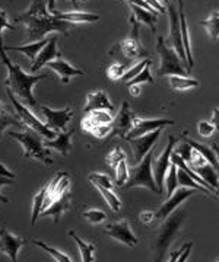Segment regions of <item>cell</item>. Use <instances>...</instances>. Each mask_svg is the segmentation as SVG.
I'll use <instances>...</instances> for the list:
<instances>
[{
	"mask_svg": "<svg viewBox=\"0 0 219 262\" xmlns=\"http://www.w3.org/2000/svg\"><path fill=\"white\" fill-rule=\"evenodd\" d=\"M16 24H24L27 27V41L38 42L50 32H58L69 35L72 25L54 18L47 9V2L32 0L27 12L18 15L13 19Z\"/></svg>",
	"mask_w": 219,
	"mask_h": 262,
	"instance_id": "obj_1",
	"label": "cell"
},
{
	"mask_svg": "<svg viewBox=\"0 0 219 262\" xmlns=\"http://www.w3.org/2000/svg\"><path fill=\"white\" fill-rule=\"evenodd\" d=\"M0 60H2V63L5 64L6 70H8V76H6V80H5V84L8 86V89L12 94L18 95L21 101L27 103L32 111L39 110V103L34 98L32 88H34V84H37L39 80L46 79L47 76L27 75L21 69L19 64H15L8 57L6 51H5V46H3V39L0 41Z\"/></svg>",
	"mask_w": 219,
	"mask_h": 262,
	"instance_id": "obj_2",
	"label": "cell"
},
{
	"mask_svg": "<svg viewBox=\"0 0 219 262\" xmlns=\"http://www.w3.org/2000/svg\"><path fill=\"white\" fill-rule=\"evenodd\" d=\"M9 136L10 139H15V140L21 143V146L24 149V158L39 160L44 165H53L50 150L44 147L41 136L37 134L35 131L25 130L22 133L12 131V133H9Z\"/></svg>",
	"mask_w": 219,
	"mask_h": 262,
	"instance_id": "obj_3",
	"label": "cell"
},
{
	"mask_svg": "<svg viewBox=\"0 0 219 262\" xmlns=\"http://www.w3.org/2000/svg\"><path fill=\"white\" fill-rule=\"evenodd\" d=\"M152 150L137 163V166H134V168L129 170V181H127V184L124 187H145L148 188V189H151L152 192L160 194L152 173Z\"/></svg>",
	"mask_w": 219,
	"mask_h": 262,
	"instance_id": "obj_4",
	"label": "cell"
},
{
	"mask_svg": "<svg viewBox=\"0 0 219 262\" xmlns=\"http://www.w3.org/2000/svg\"><path fill=\"white\" fill-rule=\"evenodd\" d=\"M183 219H184V213H177V214L170 217L165 222V225L161 227L160 233L156 236V241L153 244V261L155 262H161L164 255L167 252V249H168V246L171 245L177 232L180 230Z\"/></svg>",
	"mask_w": 219,
	"mask_h": 262,
	"instance_id": "obj_5",
	"label": "cell"
},
{
	"mask_svg": "<svg viewBox=\"0 0 219 262\" xmlns=\"http://www.w3.org/2000/svg\"><path fill=\"white\" fill-rule=\"evenodd\" d=\"M156 51L160 54L161 63H160V69L156 72L158 76H187V69L183 66L180 61V57L174 53V50L167 46L165 39L162 37L158 38L156 42Z\"/></svg>",
	"mask_w": 219,
	"mask_h": 262,
	"instance_id": "obj_6",
	"label": "cell"
},
{
	"mask_svg": "<svg viewBox=\"0 0 219 262\" xmlns=\"http://www.w3.org/2000/svg\"><path fill=\"white\" fill-rule=\"evenodd\" d=\"M8 96H9L10 102H12L13 108H15V111H16V115L19 117L21 121L24 122V124L28 127L29 130L35 131L37 134L43 136L46 140H54V139H56V131L48 130L47 127H46V124L39 121L38 118H37L34 114L31 113L24 103L19 102V101L15 98V95L10 92L9 89H8Z\"/></svg>",
	"mask_w": 219,
	"mask_h": 262,
	"instance_id": "obj_7",
	"label": "cell"
},
{
	"mask_svg": "<svg viewBox=\"0 0 219 262\" xmlns=\"http://www.w3.org/2000/svg\"><path fill=\"white\" fill-rule=\"evenodd\" d=\"M39 111L46 117V127L51 131H62L65 133L67 127V122L72 120L73 117V111L72 108L66 106L65 110H53L48 108L46 105H39Z\"/></svg>",
	"mask_w": 219,
	"mask_h": 262,
	"instance_id": "obj_8",
	"label": "cell"
},
{
	"mask_svg": "<svg viewBox=\"0 0 219 262\" xmlns=\"http://www.w3.org/2000/svg\"><path fill=\"white\" fill-rule=\"evenodd\" d=\"M174 144H175V139H174L172 136H168V143H167L165 149H164V151L161 153V156L156 158V160L153 162V179H155V184H156V187H158L160 194L164 191V179H165V175H167L168 169L171 166L170 158H171Z\"/></svg>",
	"mask_w": 219,
	"mask_h": 262,
	"instance_id": "obj_9",
	"label": "cell"
},
{
	"mask_svg": "<svg viewBox=\"0 0 219 262\" xmlns=\"http://www.w3.org/2000/svg\"><path fill=\"white\" fill-rule=\"evenodd\" d=\"M168 16H170V41H171L172 50L180 60L187 64V57L184 53L183 41H181V29H180V16H178V9H175L174 3H168Z\"/></svg>",
	"mask_w": 219,
	"mask_h": 262,
	"instance_id": "obj_10",
	"label": "cell"
},
{
	"mask_svg": "<svg viewBox=\"0 0 219 262\" xmlns=\"http://www.w3.org/2000/svg\"><path fill=\"white\" fill-rule=\"evenodd\" d=\"M54 3L53 0L47 2L48 12L54 16L67 24H92L99 20V15L96 13H89V12H82V10H72V12H60L54 9Z\"/></svg>",
	"mask_w": 219,
	"mask_h": 262,
	"instance_id": "obj_11",
	"label": "cell"
},
{
	"mask_svg": "<svg viewBox=\"0 0 219 262\" xmlns=\"http://www.w3.org/2000/svg\"><path fill=\"white\" fill-rule=\"evenodd\" d=\"M174 124L175 122L172 121V120H164V118H160V120H145V118H139V117L134 115L133 127H132V130L129 131L126 140L141 137V136L149 134V133H152L155 130H162L164 127L174 125Z\"/></svg>",
	"mask_w": 219,
	"mask_h": 262,
	"instance_id": "obj_12",
	"label": "cell"
},
{
	"mask_svg": "<svg viewBox=\"0 0 219 262\" xmlns=\"http://www.w3.org/2000/svg\"><path fill=\"white\" fill-rule=\"evenodd\" d=\"M27 244V239L10 233L6 227H0V252L5 253L10 262H18L19 249Z\"/></svg>",
	"mask_w": 219,
	"mask_h": 262,
	"instance_id": "obj_13",
	"label": "cell"
},
{
	"mask_svg": "<svg viewBox=\"0 0 219 262\" xmlns=\"http://www.w3.org/2000/svg\"><path fill=\"white\" fill-rule=\"evenodd\" d=\"M133 118L134 115L132 114V111H130L129 102L124 101V102L122 103V108H120L118 114L113 118V124H111L113 131H111L110 137H111V136H118V137H122V139L126 140L129 131L132 130V127H133Z\"/></svg>",
	"mask_w": 219,
	"mask_h": 262,
	"instance_id": "obj_14",
	"label": "cell"
},
{
	"mask_svg": "<svg viewBox=\"0 0 219 262\" xmlns=\"http://www.w3.org/2000/svg\"><path fill=\"white\" fill-rule=\"evenodd\" d=\"M104 233L110 237H113L114 241L127 245V246H136L139 242L137 237L132 232V229H130L129 220H120V222L108 225L105 227Z\"/></svg>",
	"mask_w": 219,
	"mask_h": 262,
	"instance_id": "obj_15",
	"label": "cell"
},
{
	"mask_svg": "<svg viewBox=\"0 0 219 262\" xmlns=\"http://www.w3.org/2000/svg\"><path fill=\"white\" fill-rule=\"evenodd\" d=\"M130 24H132V34L127 39H124L123 42L120 44L123 54L127 58H137V57H146L148 53L146 50L142 47L141 44V35H139V24L134 20L133 18H130Z\"/></svg>",
	"mask_w": 219,
	"mask_h": 262,
	"instance_id": "obj_16",
	"label": "cell"
},
{
	"mask_svg": "<svg viewBox=\"0 0 219 262\" xmlns=\"http://www.w3.org/2000/svg\"><path fill=\"white\" fill-rule=\"evenodd\" d=\"M162 130H155L149 134H145V136H141V137H136V139H130L129 143L133 149L134 155V162L139 163L141 160L153 149L156 140L160 139V134H161Z\"/></svg>",
	"mask_w": 219,
	"mask_h": 262,
	"instance_id": "obj_17",
	"label": "cell"
},
{
	"mask_svg": "<svg viewBox=\"0 0 219 262\" xmlns=\"http://www.w3.org/2000/svg\"><path fill=\"white\" fill-rule=\"evenodd\" d=\"M57 58H62V53L57 50V37L53 35V37H50V39H48L47 46L39 51L37 58L32 61L31 73L38 72L44 66H47L48 63H51V61H54Z\"/></svg>",
	"mask_w": 219,
	"mask_h": 262,
	"instance_id": "obj_18",
	"label": "cell"
},
{
	"mask_svg": "<svg viewBox=\"0 0 219 262\" xmlns=\"http://www.w3.org/2000/svg\"><path fill=\"white\" fill-rule=\"evenodd\" d=\"M193 194H194V189H191V188L181 187L178 188V189H175L174 194H172L171 196H168V200H167V201L161 206V208L155 213V217H156V219H167L177 207L180 206L184 200L190 198Z\"/></svg>",
	"mask_w": 219,
	"mask_h": 262,
	"instance_id": "obj_19",
	"label": "cell"
},
{
	"mask_svg": "<svg viewBox=\"0 0 219 262\" xmlns=\"http://www.w3.org/2000/svg\"><path fill=\"white\" fill-rule=\"evenodd\" d=\"M99 110H105V111H113L114 110V105L111 103L108 95L101 89L86 95V102L84 105V113L85 114L92 113V111H99Z\"/></svg>",
	"mask_w": 219,
	"mask_h": 262,
	"instance_id": "obj_20",
	"label": "cell"
},
{
	"mask_svg": "<svg viewBox=\"0 0 219 262\" xmlns=\"http://www.w3.org/2000/svg\"><path fill=\"white\" fill-rule=\"evenodd\" d=\"M47 67H50L54 73H57L60 76L63 83H69L73 76H84V70L69 64L66 60H63V58H57V60L48 63Z\"/></svg>",
	"mask_w": 219,
	"mask_h": 262,
	"instance_id": "obj_21",
	"label": "cell"
},
{
	"mask_svg": "<svg viewBox=\"0 0 219 262\" xmlns=\"http://www.w3.org/2000/svg\"><path fill=\"white\" fill-rule=\"evenodd\" d=\"M69 207H70V192L67 191L62 196H58L57 200H54L50 204V207H47L44 211H41L39 215H50V217H53L54 225H57L60 217L63 215V213H66L67 210H69Z\"/></svg>",
	"mask_w": 219,
	"mask_h": 262,
	"instance_id": "obj_22",
	"label": "cell"
},
{
	"mask_svg": "<svg viewBox=\"0 0 219 262\" xmlns=\"http://www.w3.org/2000/svg\"><path fill=\"white\" fill-rule=\"evenodd\" d=\"M75 133H76V130L72 128L70 131H65V133L58 134L54 140H43L44 147L46 149L57 150L58 153H62L63 156H67L70 149H72V137H73Z\"/></svg>",
	"mask_w": 219,
	"mask_h": 262,
	"instance_id": "obj_23",
	"label": "cell"
},
{
	"mask_svg": "<svg viewBox=\"0 0 219 262\" xmlns=\"http://www.w3.org/2000/svg\"><path fill=\"white\" fill-rule=\"evenodd\" d=\"M184 3L178 2V16H180V29H181V41H183V47H184V53L187 57V64H189V72L194 66V60H193V54H191V46L190 38H189V31H187V22H186V15H184Z\"/></svg>",
	"mask_w": 219,
	"mask_h": 262,
	"instance_id": "obj_24",
	"label": "cell"
},
{
	"mask_svg": "<svg viewBox=\"0 0 219 262\" xmlns=\"http://www.w3.org/2000/svg\"><path fill=\"white\" fill-rule=\"evenodd\" d=\"M48 39H50V38H44V39H41L38 42H31V44H27V46H12V47H5V51H18V53L25 54L31 61H34V60L37 58V56L39 54V51L48 44Z\"/></svg>",
	"mask_w": 219,
	"mask_h": 262,
	"instance_id": "obj_25",
	"label": "cell"
},
{
	"mask_svg": "<svg viewBox=\"0 0 219 262\" xmlns=\"http://www.w3.org/2000/svg\"><path fill=\"white\" fill-rule=\"evenodd\" d=\"M127 5H129V8L132 9L133 12V16L132 18L137 22V24H145V25H148L149 28L155 31L156 29V20H158V15H152V13H149V12H146L142 8H139L134 2H127Z\"/></svg>",
	"mask_w": 219,
	"mask_h": 262,
	"instance_id": "obj_26",
	"label": "cell"
},
{
	"mask_svg": "<svg viewBox=\"0 0 219 262\" xmlns=\"http://www.w3.org/2000/svg\"><path fill=\"white\" fill-rule=\"evenodd\" d=\"M13 125V127H19L24 128V124L21 121V118L16 114L10 113L9 110L0 102V139H2V134L3 131L6 130L8 127Z\"/></svg>",
	"mask_w": 219,
	"mask_h": 262,
	"instance_id": "obj_27",
	"label": "cell"
},
{
	"mask_svg": "<svg viewBox=\"0 0 219 262\" xmlns=\"http://www.w3.org/2000/svg\"><path fill=\"white\" fill-rule=\"evenodd\" d=\"M67 234L76 242L77 248H79V252H81L82 262H94V259H95V245L85 242V241L81 239L73 230H70Z\"/></svg>",
	"mask_w": 219,
	"mask_h": 262,
	"instance_id": "obj_28",
	"label": "cell"
},
{
	"mask_svg": "<svg viewBox=\"0 0 219 262\" xmlns=\"http://www.w3.org/2000/svg\"><path fill=\"white\" fill-rule=\"evenodd\" d=\"M187 144L191 146L194 150H197L200 155L205 158V160L208 162V165H210V166L215 169L216 172H219V165H218V160H216V155H215V151L210 149L209 146L202 144V143H197V141H193V140H187Z\"/></svg>",
	"mask_w": 219,
	"mask_h": 262,
	"instance_id": "obj_29",
	"label": "cell"
},
{
	"mask_svg": "<svg viewBox=\"0 0 219 262\" xmlns=\"http://www.w3.org/2000/svg\"><path fill=\"white\" fill-rule=\"evenodd\" d=\"M197 175H199L200 178L203 179L206 184H209L210 187L213 188V191L216 192V195L219 198V191H218V172L215 170V169L212 168L210 165H205V166H202V168L197 169H193Z\"/></svg>",
	"mask_w": 219,
	"mask_h": 262,
	"instance_id": "obj_30",
	"label": "cell"
},
{
	"mask_svg": "<svg viewBox=\"0 0 219 262\" xmlns=\"http://www.w3.org/2000/svg\"><path fill=\"white\" fill-rule=\"evenodd\" d=\"M170 86L174 91H187L199 86V80L189 76H170Z\"/></svg>",
	"mask_w": 219,
	"mask_h": 262,
	"instance_id": "obj_31",
	"label": "cell"
},
{
	"mask_svg": "<svg viewBox=\"0 0 219 262\" xmlns=\"http://www.w3.org/2000/svg\"><path fill=\"white\" fill-rule=\"evenodd\" d=\"M46 195H47V185L39 189L38 192L34 195V200H32V213H31V225H35V222L38 220L39 214L43 211V206H44V200H46Z\"/></svg>",
	"mask_w": 219,
	"mask_h": 262,
	"instance_id": "obj_32",
	"label": "cell"
},
{
	"mask_svg": "<svg viewBox=\"0 0 219 262\" xmlns=\"http://www.w3.org/2000/svg\"><path fill=\"white\" fill-rule=\"evenodd\" d=\"M200 25L208 31V34L213 41H218L219 38V12H213L206 20H202Z\"/></svg>",
	"mask_w": 219,
	"mask_h": 262,
	"instance_id": "obj_33",
	"label": "cell"
},
{
	"mask_svg": "<svg viewBox=\"0 0 219 262\" xmlns=\"http://www.w3.org/2000/svg\"><path fill=\"white\" fill-rule=\"evenodd\" d=\"M32 244L35 245V246H39L43 251H46L47 253H50L51 255V258L54 259L56 262H73L69 256H67L66 253H63L62 251H58V249H56V248H53V246H50V245H47L46 242H41V241H32Z\"/></svg>",
	"mask_w": 219,
	"mask_h": 262,
	"instance_id": "obj_34",
	"label": "cell"
},
{
	"mask_svg": "<svg viewBox=\"0 0 219 262\" xmlns=\"http://www.w3.org/2000/svg\"><path fill=\"white\" fill-rule=\"evenodd\" d=\"M95 187L96 189L101 192V195L104 196V200L107 201V204L110 206V208H111L114 213H117V211L120 210V207H122V201H120V198L115 195L111 189H107V188L99 187V185H95Z\"/></svg>",
	"mask_w": 219,
	"mask_h": 262,
	"instance_id": "obj_35",
	"label": "cell"
},
{
	"mask_svg": "<svg viewBox=\"0 0 219 262\" xmlns=\"http://www.w3.org/2000/svg\"><path fill=\"white\" fill-rule=\"evenodd\" d=\"M177 166H174L171 165L170 169H168V172H167V175H165V185H167V195L171 196L174 194V191L177 189L178 187V178H177Z\"/></svg>",
	"mask_w": 219,
	"mask_h": 262,
	"instance_id": "obj_36",
	"label": "cell"
},
{
	"mask_svg": "<svg viewBox=\"0 0 219 262\" xmlns=\"http://www.w3.org/2000/svg\"><path fill=\"white\" fill-rule=\"evenodd\" d=\"M148 64H151V61H149L148 58H145V60L139 61V63H136V64H133L132 67H129V69H127V72H126L123 77H122V80H123L124 83H129V82H130V80H133L134 77L139 75V73H141V72H142L143 69H145Z\"/></svg>",
	"mask_w": 219,
	"mask_h": 262,
	"instance_id": "obj_37",
	"label": "cell"
},
{
	"mask_svg": "<svg viewBox=\"0 0 219 262\" xmlns=\"http://www.w3.org/2000/svg\"><path fill=\"white\" fill-rule=\"evenodd\" d=\"M115 185L117 187H124L129 181V168H127V162L122 160L118 163V166L115 168Z\"/></svg>",
	"mask_w": 219,
	"mask_h": 262,
	"instance_id": "obj_38",
	"label": "cell"
},
{
	"mask_svg": "<svg viewBox=\"0 0 219 262\" xmlns=\"http://www.w3.org/2000/svg\"><path fill=\"white\" fill-rule=\"evenodd\" d=\"M88 178L91 181V184H94V185H99V187H104L107 189H113V182H111V179L108 178L105 173L92 172V173H89Z\"/></svg>",
	"mask_w": 219,
	"mask_h": 262,
	"instance_id": "obj_39",
	"label": "cell"
},
{
	"mask_svg": "<svg viewBox=\"0 0 219 262\" xmlns=\"http://www.w3.org/2000/svg\"><path fill=\"white\" fill-rule=\"evenodd\" d=\"M145 82H148V83H153V82H155L152 75H151V64L146 66L142 72L134 77L133 80H130V82L127 83V86H139V84L145 83Z\"/></svg>",
	"mask_w": 219,
	"mask_h": 262,
	"instance_id": "obj_40",
	"label": "cell"
},
{
	"mask_svg": "<svg viewBox=\"0 0 219 262\" xmlns=\"http://www.w3.org/2000/svg\"><path fill=\"white\" fill-rule=\"evenodd\" d=\"M82 217L88 220L89 223H94V225H98V223H103L105 220V214L104 211H101V210H85V211H82Z\"/></svg>",
	"mask_w": 219,
	"mask_h": 262,
	"instance_id": "obj_41",
	"label": "cell"
},
{
	"mask_svg": "<svg viewBox=\"0 0 219 262\" xmlns=\"http://www.w3.org/2000/svg\"><path fill=\"white\" fill-rule=\"evenodd\" d=\"M122 160H126V155H124V151L120 149L118 146L111 150V151L108 153V156H107V162H108V165L113 169L117 168L118 163H120Z\"/></svg>",
	"mask_w": 219,
	"mask_h": 262,
	"instance_id": "obj_42",
	"label": "cell"
},
{
	"mask_svg": "<svg viewBox=\"0 0 219 262\" xmlns=\"http://www.w3.org/2000/svg\"><path fill=\"white\" fill-rule=\"evenodd\" d=\"M127 69H129L127 66L114 63V64H111L107 69V76H108L111 80H122V77H123L124 73L127 72Z\"/></svg>",
	"mask_w": 219,
	"mask_h": 262,
	"instance_id": "obj_43",
	"label": "cell"
},
{
	"mask_svg": "<svg viewBox=\"0 0 219 262\" xmlns=\"http://www.w3.org/2000/svg\"><path fill=\"white\" fill-rule=\"evenodd\" d=\"M197 131H199L200 136H203V137H210V136H213V133L216 131V128L208 121H200L199 125H197Z\"/></svg>",
	"mask_w": 219,
	"mask_h": 262,
	"instance_id": "obj_44",
	"label": "cell"
},
{
	"mask_svg": "<svg viewBox=\"0 0 219 262\" xmlns=\"http://www.w3.org/2000/svg\"><path fill=\"white\" fill-rule=\"evenodd\" d=\"M191 150H193L191 149V146H189V144L186 143V144H181L180 147L175 150V153H177L186 163H189L191 158Z\"/></svg>",
	"mask_w": 219,
	"mask_h": 262,
	"instance_id": "obj_45",
	"label": "cell"
},
{
	"mask_svg": "<svg viewBox=\"0 0 219 262\" xmlns=\"http://www.w3.org/2000/svg\"><path fill=\"white\" fill-rule=\"evenodd\" d=\"M3 29H10V31H13L15 27L10 24L9 20H8V15H6V12L3 9H0V41L3 39L2 38V31Z\"/></svg>",
	"mask_w": 219,
	"mask_h": 262,
	"instance_id": "obj_46",
	"label": "cell"
},
{
	"mask_svg": "<svg viewBox=\"0 0 219 262\" xmlns=\"http://www.w3.org/2000/svg\"><path fill=\"white\" fill-rule=\"evenodd\" d=\"M191 248H193V242H187V244L183 245V252L178 256V259L175 262H186L187 261V258H189V255L191 252Z\"/></svg>",
	"mask_w": 219,
	"mask_h": 262,
	"instance_id": "obj_47",
	"label": "cell"
},
{
	"mask_svg": "<svg viewBox=\"0 0 219 262\" xmlns=\"http://www.w3.org/2000/svg\"><path fill=\"white\" fill-rule=\"evenodd\" d=\"M139 219H141V222L145 223V225H149V223H152L153 219H155V214H153L152 211H143L139 215Z\"/></svg>",
	"mask_w": 219,
	"mask_h": 262,
	"instance_id": "obj_48",
	"label": "cell"
},
{
	"mask_svg": "<svg viewBox=\"0 0 219 262\" xmlns=\"http://www.w3.org/2000/svg\"><path fill=\"white\" fill-rule=\"evenodd\" d=\"M0 177H5V178H9V179H15V173H13V172H10L9 169L6 168L5 165H2V163H0Z\"/></svg>",
	"mask_w": 219,
	"mask_h": 262,
	"instance_id": "obj_49",
	"label": "cell"
},
{
	"mask_svg": "<svg viewBox=\"0 0 219 262\" xmlns=\"http://www.w3.org/2000/svg\"><path fill=\"white\" fill-rule=\"evenodd\" d=\"M210 124L216 128V130H219V110L218 108H215L213 110V113H212V120H210Z\"/></svg>",
	"mask_w": 219,
	"mask_h": 262,
	"instance_id": "obj_50",
	"label": "cell"
},
{
	"mask_svg": "<svg viewBox=\"0 0 219 262\" xmlns=\"http://www.w3.org/2000/svg\"><path fill=\"white\" fill-rule=\"evenodd\" d=\"M148 3L152 6L153 9L158 10V13H165L167 10H165V8L164 6H161V3L160 2H156V0H148Z\"/></svg>",
	"mask_w": 219,
	"mask_h": 262,
	"instance_id": "obj_51",
	"label": "cell"
},
{
	"mask_svg": "<svg viewBox=\"0 0 219 262\" xmlns=\"http://www.w3.org/2000/svg\"><path fill=\"white\" fill-rule=\"evenodd\" d=\"M181 252H183V248H181V249H178V251H172L171 256H170L168 262H175V261H177V259H178V256L181 255Z\"/></svg>",
	"mask_w": 219,
	"mask_h": 262,
	"instance_id": "obj_52",
	"label": "cell"
},
{
	"mask_svg": "<svg viewBox=\"0 0 219 262\" xmlns=\"http://www.w3.org/2000/svg\"><path fill=\"white\" fill-rule=\"evenodd\" d=\"M129 92L132 96H139L141 95V88L139 86H129Z\"/></svg>",
	"mask_w": 219,
	"mask_h": 262,
	"instance_id": "obj_53",
	"label": "cell"
},
{
	"mask_svg": "<svg viewBox=\"0 0 219 262\" xmlns=\"http://www.w3.org/2000/svg\"><path fill=\"white\" fill-rule=\"evenodd\" d=\"M13 184V181L9 178H5V177H0V189L2 187H5V185H12Z\"/></svg>",
	"mask_w": 219,
	"mask_h": 262,
	"instance_id": "obj_54",
	"label": "cell"
},
{
	"mask_svg": "<svg viewBox=\"0 0 219 262\" xmlns=\"http://www.w3.org/2000/svg\"><path fill=\"white\" fill-rule=\"evenodd\" d=\"M210 149L215 151V155H216V160H218V165H219V146L216 143H212L210 144Z\"/></svg>",
	"mask_w": 219,
	"mask_h": 262,
	"instance_id": "obj_55",
	"label": "cell"
},
{
	"mask_svg": "<svg viewBox=\"0 0 219 262\" xmlns=\"http://www.w3.org/2000/svg\"><path fill=\"white\" fill-rule=\"evenodd\" d=\"M0 201H2V203H5V204H8V203H9V198H6V196L0 194Z\"/></svg>",
	"mask_w": 219,
	"mask_h": 262,
	"instance_id": "obj_56",
	"label": "cell"
},
{
	"mask_svg": "<svg viewBox=\"0 0 219 262\" xmlns=\"http://www.w3.org/2000/svg\"><path fill=\"white\" fill-rule=\"evenodd\" d=\"M218 191H219V179H218Z\"/></svg>",
	"mask_w": 219,
	"mask_h": 262,
	"instance_id": "obj_57",
	"label": "cell"
},
{
	"mask_svg": "<svg viewBox=\"0 0 219 262\" xmlns=\"http://www.w3.org/2000/svg\"><path fill=\"white\" fill-rule=\"evenodd\" d=\"M216 262H219V259H218V261H216Z\"/></svg>",
	"mask_w": 219,
	"mask_h": 262,
	"instance_id": "obj_58",
	"label": "cell"
}]
</instances>
